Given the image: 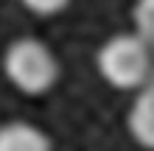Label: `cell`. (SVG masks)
<instances>
[{"mask_svg":"<svg viewBox=\"0 0 154 151\" xmlns=\"http://www.w3.org/2000/svg\"><path fill=\"white\" fill-rule=\"evenodd\" d=\"M98 73L115 90H143L154 78V53L137 34H115L101 45L95 56Z\"/></svg>","mask_w":154,"mask_h":151,"instance_id":"cell-1","label":"cell"},{"mask_svg":"<svg viewBox=\"0 0 154 151\" xmlns=\"http://www.w3.org/2000/svg\"><path fill=\"white\" fill-rule=\"evenodd\" d=\"M3 73L8 84L23 95H45L56 87L62 67L53 50L37 37H20L3 53Z\"/></svg>","mask_w":154,"mask_h":151,"instance_id":"cell-2","label":"cell"},{"mask_svg":"<svg viewBox=\"0 0 154 151\" xmlns=\"http://www.w3.org/2000/svg\"><path fill=\"white\" fill-rule=\"evenodd\" d=\"M126 126H129V134L134 137L137 146L154 151V78H151V84H146L137 92V98L132 101Z\"/></svg>","mask_w":154,"mask_h":151,"instance_id":"cell-3","label":"cell"},{"mask_svg":"<svg viewBox=\"0 0 154 151\" xmlns=\"http://www.w3.org/2000/svg\"><path fill=\"white\" fill-rule=\"evenodd\" d=\"M0 151H53L51 137L28 120L0 123Z\"/></svg>","mask_w":154,"mask_h":151,"instance_id":"cell-4","label":"cell"},{"mask_svg":"<svg viewBox=\"0 0 154 151\" xmlns=\"http://www.w3.org/2000/svg\"><path fill=\"white\" fill-rule=\"evenodd\" d=\"M132 17H134V34L146 39L154 50V0H137Z\"/></svg>","mask_w":154,"mask_h":151,"instance_id":"cell-5","label":"cell"},{"mask_svg":"<svg viewBox=\"0 0 154 151\" xmlns=\"http://www.w3.org/2000/svg\"><path fill=\"white\" fill-rule=\"evenodd\" d=\"M23 6L28 8L31 14H39V17H51V14H59L70 6V0H23Z\"/></svg>","mask_w":154,"mask_h":151,"instance_id":"cell-6","label":"cell"}]
</instances>
